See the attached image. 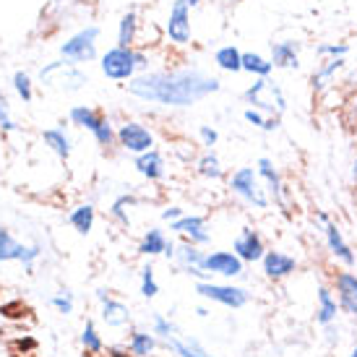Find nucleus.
I'll use <instances>...</instances> for the list:
<instances>
[{
	"label": "nucleus",
	"instance_id": "1",
	"mask_svg": "<svg viewBox=\"0 0 357 357\" xmlns=\"http://www.w3.org/2000/svg\"><path fill=\"white\" fill-rule=\"evenodd\" d=\"M219 89H222V81L199 66L146 70V73H139L136 79H130L126 84V91L133 100L175 109L196 107L199 102L208 100Z\"/></svg>",
	"mask_w": 357,
	"mask_h": 357
},
{
	"label": "nucleus",
	"instance_id": "2",
	"mask_svg": "<svg viewBox=\"0 0 357 357\" xmlns=\"http://www.w3.org/2000/svg\"><path fill=\"white\" fill-rule=\"evenodd\" d=\"M151 66L149 55L144 50H139L136 45L133 47H123V45H115V47H109L107 52H102L100 55V70L102 76L109 81H130L136 79L139 73H146Z\"/></svg>",
	"mask_w": 357,
	"mask_h": 357
},
{
	"label": "nucleus",
	"instance_id": "3",
	"mask_svg": "<svg viewBox=\"0 0 357 357\" xmlns=\"http://www.w3.org/2000/svg\"><path fill=\"white\" fill-rule=\"evenodd\" d=\"M227 188L235 199L243 201L245 206L256 208V211H268L271 208V199H268L266 188H264V183L258 178V169L253 165L235 169L227 178Z\"/></svg>",
	"mask_w": 357,
	"mask_h": 357
},
{
	"label": "nucleus",
	"instance_id": "4",
	"mask_svg": "<svg viewBox=\"0 0 357 357\" xmlns=\"http://www.w3.org/2000/svg\"><path fill=\"white\" fill-rule=\"evenodd\" d=\"M243 102L266 115H274V118H282L287 112V94L282 89V84L271 76L253 79V84H248V89L243 91Z\"/></svg>",
	"mask_w": 357,
	"mask_h": 357
},
{
	"label": "nucleus",
	"instance_id": "5",
	"mask_svg": "<svg viewBox=\"0 0 357 357\" xmlns=\"http://www.w3.org/2000/svg\"><path fill=\"white\" fill-rule=\"evenodd\" d=\"M40 81L42 86L58 89L63 94H76V91L89 86V73L81 70V66H76V63L60 58L47 63L45 68H40Z\"/></svg>",
	"mask_w": 357,
	"mask_h": 357
},
{
	"label": "nucleus",
	"instance_id": "6",
	"mask_svg": "<svg viewBox=\"0 0 357 357\" xmlns=\"http://www.w3.org/2000/svg\"><path fill=\"white\" fill-rule=\"evenodd\" d=\"M316 222H318V227H321L324 245H326L328 256L334 258L339 266L355 268L357 266V253H355V248L349 245V240L344 238V229L339 227V222H334L326 211H318Z\"/></svg>",
	"mask_w": 357,
	"mask_h": 357
},
{
	"label": "nucleus",
	"instance_id": "7",
	"mask_svg": "<svg viewBox=\"0 0 357 357\" xmlns=\"http://www.w3.org/2000/svg\"><path fill=\"white\" fill-rule=\"evenodd\" d=\"M196 292L199 298L217 303V305L227 307V310H243L250 303V292L240 284H232L227 279L214 282V279H199L196 282Z\"/></svg>",
	"mask_w": 357,
	"mask_h": 357
},
{
	"label": "nucleus",
	"instance_id": "8",
	"mask_svg": "<svg viewBox=\"0 0 357 357\" xmlns=\"http://www.w3.org/2000/svg\"><path fill=\"white\" fill-rule=\"evenodd\" d=\"M100 34H102L100 24H86V26H81L79 31H73L68 40L60 45V58L70 60V63H76V66H84V63L97 60L100 58V52H97Z\"/></svg>",
	"mask_w": 357,
	"mask_h": 357
},
{
	"label": "nucleus",
	"instance_id": "9",
	"mask_svg": "<svg viewBox=\"0 0 357 357\" xmlns=\"http://www.w3.org/2000/svg\"><path fill=\"white\" fill-rule=\"evenodd\" d=\"M68 120L76 128L89 130L91 136H94V141L100 146H105V149L115 144V128H112V123L102 115L100 109L89 107V105H76V107H70Z\"/></svg>",
	"mask_w": 357,
	"mask_h": 357
},
{
	"label": "nucleus",
	"instance_id": "10",
	"mask_svg": "<svg viewBox=\"0 0 357 357\" xmlns=\"http://www.w3.org/2000/svg\"><path fill=\"white\" fill-rule=\"evenodd\" d=\"M201 268L206 277H219V279H240L245 274V261L235 253V250H206Z\"/></svg>",
	"mask_w": 357,
	"mask_h": 357
},
{
	"label": "nucleus",
	"instance_id": "11",
	"mask_svg": "<svg viewBox=\"0 0 357 357\" xmlns=\"http://www.w3.org/2000/svg\"><path fill=\"white\" fill-rule=\"evenodd\" d=\"M256 169H258V178H261V183H264V188H266L268 199H271V204H274L279 211H289L287 183H284V178H282L279 167L274 165V159H271V157H258L256 159Z\"/></svg>",
	"mask_w": 357,
	"mask_h": 357
},
{
	"label": "nucleus",
	"instance_id": "12",
	"mask_svg": "<svg viewBox=\"0 0 357 357\" xmlns=\"http://www.w3.org/2000/svg\"><path fill=\"white\" fill-rule=\"evenodd\" d=\"M190 10L185 3L175 0L167 10V19H165V37L169 40V45L175 47H185L193 40V19H190Z\"/></svg>",
	"mask_w": 357,
	"mask_h": 357
},
{
	"label": "nucleus",
	"instance_id": "13",
	"mask_svg": "<svg viewBox=\"0 0 357 357\" xmlns=\"http://www.w3.org/2000/svg\"><path fill=\"white\" fill-rule=\"evenodd\" d=\"M115 141H118V146L123 151H128V154H144V151L154 149V133H151L144 123L139 120H126V123H120L118 128H115Z\"/></svg>",
	"mask_w": 357,
	"mask_h": 357
},
{
	"label": "nucleus",
	"instance_id": "14",
	"mask_svg": "<svg viewBox=\"0 0 357 357\" xmlns=\"http://www.w3.org/2000/svg\"><path fill=\"white\" fill-rule=\"evenodd\" d=\"M42 256L40 245H24L19 240L10 235L8 227L0 225V264H8V261H19L31 271V264Z\"/></svg>",
	"mask_w": 357,
	"mask_h": 357
},
{
	"label": "nucleus",
	"instance_id": "15",
	"mask_svg": "<svg viewBox=\"0 0 357 357\" xmlns=\"http://www.w3.org/2000/svg\"><path fill=\"white\" fill-rule=\"evenodd\" d=\"M169 229L183 238V243H193V245H208L211 243V229H208L206 217L201 214H183L180 219L169 222Z\"/></svg>",
	"mask_w": 357,
	"mask_h": 357
},
{
	"label": "nucleus",
	"instance_id": "16",
	"mask_svg": "<svg viewBox=\"0 0 357 357\" xmlns=\"http://www.w3.org/2000/svg\"><path fill=\"white\" fill-rule=\"evenodd\" d=\"M261 271L271 282H284L298 271V258L282 248H268L261 258Z\"/></svg>",
	"mask_w": 357,
	"mask_h": 357
},
{
	"label": "nucleus",
	"instance_id": "17",
	"mask_svg": "<svg viewBox=\"0 0 357 357\" xmlns=\"http://www.w3.org/2000/svg\"><path fill=\"white\" fill-rule=\"evenodd\" d=\"M331 289L339 300L342 313H347L349 318L357 321V274L352 268H342L331 279Z\"/></svg>",
	"mask_w": 357,
	"mask_h": 357
},
{
	"label": "nucleus",
	"instance_id": "18",
	"mask_svg": "<svg viewBox=\"0 0 357 357\" xmlns=\"http://www.w3.org/2000/svg\"><path fill=\"white\" fill-rule=\"evenodd\" d=\"M232 250H235V253L245 261V266H248V264H261V258H264V253H266L268 248L258 229L243 227L238 235H235V240H232Z\"/></svg>",
	"mask_w": 357,
	"mask_h": 357
},
{
	"label": "nucleus",
	"instance_id": "19",
	"mask_svg": "<svg viewBox=\"0 0 357 357\" xmlns=\"http://www.w3.org/2000/svg\"><path fill=\"white\" fill-rule=\"evenodd\" d=\"M344 68H347V58H324L313 68V73H310V89L316 91V94L328 91L337 84V76Z\"/></svg>",
	"mask_w": 357,
	"mask_h": 357
},
{
	"label": "nucleus",
	"instance_id": "20",
	"mask_svg": "<svg viewBox=\"0 0 357 357\" xmlns=\"http://www.w3.org/2000/svg\"><path fill=\"white\" fill-rule=\"evenodd\" d=\"M268 58L274 63L277 70H298L300 68V52H303V42L300 40H279L268 45Z\"/></svg>",
	"mask_w": 357,
	"mask_h": 357
},
{
	"label": "nucleus",
	"instance_id": "21",
	"mask_svg": "<svg viewBox=\"0 0 357 357\" xmlns=\"http://www.w3.org/2000/svg\"><path fill=\"white\" fill-rule=\"evenodd\" d=\"M204 253L206 250H201L199 245H193V243H180V245H175L172 248V261L180 266V271H185V274H190V277L196 279H211L204 274V268H201V261H204Z\"/></svg>",
	"mask_w": 357,
	"mask_h": 357
},
{
	"label": "nucleus",
	"instance_id": "22",
	"mask_svg": "<svg viewBox=\"0 0 357 357\" xmlns=\"http://www.w3.org/2000/svg\"><path fill=\"white\" fill-rule=\"evenodd\" d=\"M339 313H342V307H339V300H337V295H334V289L326 287V284H321V287L316 289V324L321 328L334 326Z\"/></svg>",
	"mask_w": 357,
	"mask_h": 357
},
{
	"label": "nucleus",
	"instance_id": "23",
	"mask_svg": "<svg viewBox=\"0 0 357 357\" xmlns=\"http://www.w3.org/2000/svg\"><path fill=\"white\" fill-rule=\"evenodd\" d=\"M97 298H100V303H102V321H105L109 328L128 326V324H130V307L126 305L123 300L107 295L105 289H100V292H97Z\"/></svg>",
	"mask_w": 357,
	"mask_h": 357
},
{
	"label": "nucleus",
	"instance_id": "24",
	"mask_svg": "<svg viewBox=\"0 0 357 357\" xmlns=\"http://www.w3.org/2000/svg\"><path fill=\"white\" fill-rule=\"evenodd\" d=\"M133 165H136V172H139L141 178H146L149 183H157V180H162L167 175V162H165L159 149H149L144 151V154H139Z\"/></svg>",
	"mask_w": 357,
	"mask_h": 357
},
{
	"label": "nucleus",
	"instance_id": "25",
	"mask_svg": "<svg viewBox=\"0 0 357 357\" xmlns=\"http://www.w3.org/2000/svg\"><path fill=\"white\" fill-rule=\"evenodd\" d=\"M169 245H172V243L167 240L165 229L151 227V229H146V232L141 235V240H139V253H141V256H149V258L165 256Z\"/></svg>",
	"mask_w": 357,
	"mask_h": 357
},
{
	"label": "nucleus",
	"instance_id": "26",
	"mask_svg": "<svg viewBox=\"0 0 357 357\" xmlns=\"http://www.w3.org/2000/svg\"><path fill=\"white\" fill-rule=\"evenodd\" d=\"M167 349H172L178 357H219L214 355V352H208L204 344H201L199 339L193 337H169L167 339Z\"/></svg>",
	"mask_w": 357,
	"mask_h": 357
},
{
	"label": "nucleus",
	"instance_id": "27",
	"mask_svg": "<svg viewBox=\"0 0 357 357\" xmlns=\"http://www.w3.org/2000/svg\"><path fill=\"white\" fill-rule=\"evenodd\" d=\"M42 141H45V146H50V151H55L60 159H68L70 154H73V141H70L68 130L60 128V126L42 130Z\"/></svg>",
	"mask_w": 357,
	"mask_h": 357
},
{
	"label": "nucleus",
	"instance_id": "28",
	"mask_svg": "<svg viewBox=\"0 0 357 357\" xmlns=\"http://www.w3.org/2000/svg\"><path fill=\"white\" fill-rule=\"evenodd\" d=\"M214 66L225 73H243V50L235 47V45H222L217 52H214Z\"/></svg>",
	"mask_w": 357,
	"mask_h": 357
},
{
	"label": "nucleus",
	"instance_id": "29",
	"mask_svg": "<svg viewBox=\"0 0 357 357\" xmlns=\"http://www.w3.org/2000/svg\"><path fill=\"white\" fill-rule=\"evenodd\" d=\"M94 222H97V211H94V204H79L76 208H70L68 214V225L79 235H89L94 229Z\"/></svg>",
	"mask_w": 357,
	"mask_h": 357
},
{
	"label": "nucleus",
	"instance_id": "30",
	"mask_svg": "<svg viewBox=\"0 0 357 357\" xmlns=\"http://www.w3.org/2000/svg\"><path fill=\"white\" fill-rule=\"evenodd\" d=\"M243 70L245 73H250L253 79H266V76H271L274 73V63H271V58H266V55H261V52H243Z\"/></svg>",
	"mask_w": 357,
	"mask_h": 357
},
{
	"label": "nucleus",
	"instance_id": "31",
	"mask_svg": "<svg viewBox=\"0 0 357 357\" xmlns=\"http://www.w3.org/2000/svg\"><path fill=\"white\" fill-rule=\"evenodd\" d=\"M139 37V13L133 8H128L118 21V45L123 47H133Z\"/></svg>",
	"mask_w": 357,
	"mask_h": 357
},
{
	"label": "nucleus",
	"instance_id": "32",
	"mask_svg": "<svg viewBox=\"0 0 357 357\" xmlns=\"http://www.w3.org/2000/svg\"><path fill=\"white\" fill-rule=\"evenodd\" d=\"M243 120L253 126L256 130L261 133H277L279 126H282V118H274V115H266V112H261L256 107H245L243 109Z\"/></svg>",
	"mask_w": 357,
	"mask_h": 357
},
{
	"label": "nucleus",
	"instance_id": "33",
	"mask_svg": "<svg viewBox=\"0 0 357 357\" xmlns=\"http://www.w3.org/2000/svg\"><path fill=\"white\" fill-rule=\"evenodd\" d=\"M157 349V337L154 331H133L128 339V352L133 357H151Z\"/></svg>",
	"mask_w": 357,
	"mask_h": 357
},
{
	"label": "nucleus",
	"instance_id": "34",
	"mask_svg": "<svg viewBox=\"0 0 357 357\" xmlns=\"http://www.w3.org/2000/svg\"><path fill=\"white\" fill-rule=\"evenodd\" d=\"M196 172L206 180H222L225 178V167H222L219 157L211 149H206V154H201L199 157V162H196Z\"/></svg>",
	"mask_w": 357,
	"mask_h": 357
},
{
	"label": "nucleus",
	"instance_id": "35",
	"mask_svg": "<svg viewBox=\"0 0 357 357\" xmlns=\"http://www.w3.org/2000/svg\"><path fill=\"white\" fill-rule=\"evenodd\" d=\"M136 204H139V199H136L133 193H123V196H118V199L109 204V217L115 219V222H120L123 227H128L130 225L128 211L136 206Z\"/></svg>",
	"mask_w": 357,
	"mask_h": 357
},
{
	"label": "nucleus",
	"instance_id": "36",
	"mask_svg": "<svg viewBox=\"0 0 357 357\" xmlns=\"http://www.w3.org/2000/svg\"><path fill=\"white\" fill-rule=\"evenodd\" d=\"M81 347L86 349L89 355H100L102 349H105V342H102L100 331H97V326L91 321H86V326L81 328Z\"/></svg>",
	"mask_w": 357,
	"mask_h": 357
},
{
	"label": "nucleus",
	"instance_id": "37",
	"mask_svg": "<svg viewBox=\"0 0 357 357\" xmlns=\"http://www.w3.org/2000/svg\"><path fill=\"white\" fill-rule=\"evenodd\" d=\"M13 91H16L19 100L26 102V105L34 100V81H31V76L26 70H16V73H13Z\"/></svg>",
	"mask_w": 357,
	"mask_h": 357
},
{
	"label": "nucleus",
	"instance_id": "38",
	"mask_svg": "<svg viewBox=\"0 0 357 357\" xmlns=\"http://www.w3.org/2000/svg\"><path fill=\"white\" fill-rule=\"evenodd\" d=\"M139 287H141V295L146 300H154L159 295V282L154 277V268L151 266H144L139 271Z\"/></svg>",
	"mask_w": 357,
	"mask_h": 357
},
{
	"label": "nucleus",
	"instance_id": "39",
	"mask_svg": "<svg viewBox=\"0 0 357 357\" xmlns=\"http://www.w3.org/2000/svg\"><path fill=\"white\" fill-rule=\"evenodd\" d=\"M151 331H154V337L157 339H165V342H167L169 337H175V334H178V326H175L167 316L154 313V318H151Z\"/></svg>",
	"mask_w": 357,
	"mask_h": 357
},
{
	"label": "nucleus",
	"instance_id": "40",
	"mask_svg": "<svg viewBox=\"0 0 357 357\" xmlns=\"http://www.w3.org/2000/svg\"><path fill=\"white\" fill-rule=\"evenodd\" d=\"M316 55L321 60L324 58H347L349 45L347 42H321V45L316 47Z\"/></svg>",
	"mask_w": 357,
	"mask_h": 357
},
{
	"label": "nucleus",
	"instance_id": "41",
	"mask_svg": "<svg viewBox=\"0 0 357 357\" xmlns=\"http://www.w3.org/2000/svg\"><path fill=\"white\" fill-rule=\"evenodd\" d=\"M16 128H19V126H16V120H13V115H10L8 97H6L3 89H0V130H3V133H13Z\"/></svg>",
	"mask_w": 357,
	"mask_h": 357
},
{
	"label": "nucleus",
	"instance_id": "42",
	"mask_svg": "<svg viewBox=\"0 0 357 357\" xmlns=\"http://www.w3.org/2000/svg\"><path fill=\"white\" fill-rule=\"evenodd\" d=\"M50 303L58 313H63V316H70V313H73V295H70L68 289H63L60 295H55Z\"/></svg>",
	"mask_w": 357,
	"mask_h": 357
},
{
	"label": "nucleus",
	"instance_id": "43",
	"mask_svg": "<svg viewBox=\"0 0 357 357\" xmlns=\"http://www.w3.org/2000/svg\"><path fill=\"white\" fill-rule=\"evenodd\" d=\"M199 139H201V146H206V149H214L219 144V130L214 126H201L199 128Z\"/></svg>",
	"mask_w": 357,
	"mask_h": 357
},
{
	"label": "nucleus",
	"instance_id": "44",
	"mask_svg": "<svg viewBox=\"0 0 357 357\" xmlns=\"http://www.w3.org/2000/svg\"><path fill=\"white\" fill-rule=\"evenodd\" d=\"M183 214H185V211H183L180 206H169L162 211V219H165V222H175V219H180Z\"/></svg>",
	"mask_w": 357,
	"mask_h": 357
},
{
	"label": "nucleus",
	"instance_id": "45",
	"mask_svg": "<svg viewBox=\"0 0 357 357\" xmlns=\"http://www.w3.org/2000/svg\"><path fill=\"white\" fill-rule=\"evenodd\" d=\"M352 183L357 185V149H355V157H352Z\"/></svg>",
	"mask_w": 357,
	"mask_h": 357
},
{
	"label": "nucleus",
	"instance_id": "46",
	"mask_svg": "<svg viewBox=\"0 0 357 357\" xmlns=\"http://www.w3.org/2000/svg\"><path fill=\"white\" fill-rule=\"evenodd\" d=\"M180 3H185L188 8H199V6L204 3V0H180Z\"/></svg>",
	"mask_w": 357,
	"mask_h": 357
},
{
	"label": "nucleus",
	"instance_id": "47",
	"mask_svg": "<svg viewBox=\"0 0 357 357\" xmlns=\"http://www.w3.org/2000/svg\"><path fill=\"white\" fill-rule=\"evenodd\" d=\"M347 357H357V344H355L352 349H349V355H347Z\"/></svg>",
	"mask_w": 357,
	"mask_h": 357
},
{
	"label": "nucleus",
	"instance_id": "48",
	"mask_svg": "<svg viewBox=\"0 0 357 357\" xmlns=\"http://www.w3.org/2000/svg\"><path fill=\"white\" fill-rule=\"evenodd\" d=\"M0 165H3V159H0Z\"/></svg>",
	"mask_w": 357,
	"mask_h": 357
}]
</instances>
